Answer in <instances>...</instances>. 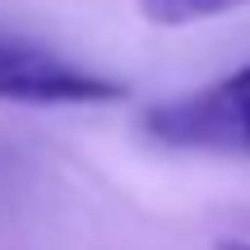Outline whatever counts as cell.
I'll list each match as a JSON object with an SVG mask.
<instances>
[{"label":"cell","mask_w":250,"mask_h":250,"mask_svg":"<svg viewBox=\"0 0 250 250\" xmlns=\"http://www.w3.org/2000/svg\"><path fill=\"white\" fill-rule=\"evenodd\" d=\"M241 5H250V0H139V14L158 28H186V23H204V19L232 14Z\"/></svg>","instance_id":"cell-3"},{"label":"cell","mask_w":250,"mask_h":250,"mask_svg":"<svg viewBox=\"0 0 250 250\" xmlns=\"http://www.w3.org/2000/svg\"><path fill=\"white\" fill-rule=\"evenodd\" d=\"M125 83L65 61L37 42L0 33V102L23 107H102L121 102Z\"/></svg>","instance_id":"cell-2"},{"label":"cell","mask_w":250,"mask_h":250,"mask_svg":"<svg viewBox=\"0 0 250 250\" xmlns=\"http://www.w3.org/2000/svg\"><path fill=\"white\" fill-rule=\"evenodd\" d=\"M144 130L171 148H208L250 158V61L190 98L158 102L153 111H144Z\"/></svg>","instance_id":"cell-1"},{"label":"cell","mask_w":250,"mask_h":250,"mask_svg":"<svg viewBox=\"0 0 250 250\" xmlns=\"http://www.w3.org/2000/svg\"><path fill=\"white\" fill-rule=\"evenodd\" d=\"M213 250H250V241H218Z\"/></svg>","instance_id":"cell-4"}]
</instances>
